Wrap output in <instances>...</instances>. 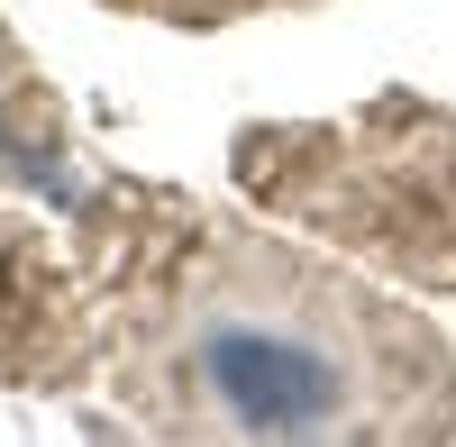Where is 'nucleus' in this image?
<instances>
[{
    "instance_id": "nucleus-1",
    "label": "nucleus",
    "mask_w": 456,
    "mask_h": 447,
    "mask_svg": "<svg viewBox=\"0 0 456 447\" xmlns=\"http://www.w3.org/2000/svg\"><path fill=\"white\" fill-rule=\"evenodd\" d=\"M183 429L228 438H365L402 429V338L365 292L274 247H219L183 292Z\"/></svg>"
}]
</instances>
